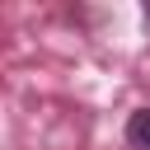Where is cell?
I'll return each mask as SVG.
<instances>
[{"instance_id":"1","label":"cell","mask_w":150,"mask_h":150,"mask_svg":"<svg viewBox=\"0 0 150 150\" xmlns=\"http://www.w3.org/2000/svg\"><path fill=\"white\" fill-rule=\"evenodd\" d=\"M127 145L131 150H150V103L127 117Z\"/></svg>"},{"instance_id":"2","label":"cell","mask_w":150,"mask_h":150,"mask_svg":"<svg viewBox=\"0 0 150 150\" xmlns=\"http://www.w3.org/2000/svg\"><path fill=\"white\" fill-rule=\"evenodd\" d=\"M141 23H145V33H150V5H145V9H141Z\"/></svg>"}]
</instances>
